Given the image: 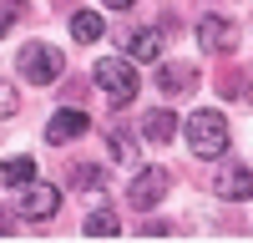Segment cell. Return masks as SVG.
Segmentation results:
<instances>
[{
    "label": "cell",
    "instance_id": "obj_13",
    "mask_svg": "<svg viewBox=\"0 0 253 243\" xmlns=\"http://www.w3.org/2000/svg\"><path fill=\"white\" fill-rule=\"evenodd\" d=\"M86 233L91 238H112V233H122V223H117L112 208H96V213H86Z\"/></svg>",
    "mask_w": 253,
    "mask_h": 243
},
{
    "label": "cell",
    "instance_id": "obj_18",
    "mask_svg": "<svg viewBox=\"0 0 253 243\" xmlns=\"http://www.w3.org/2000/svg\"><path fill=\"white\" fill-rule=\"evenodd\" d=\"M15 20H20V0H0V36H5Z\"/></svg>",
    "mask_w": 253,
    "mask_h": 243
},
{
    "label": "cell",
    "instance_id": "obj_6",
    "mask_svg": "<svg viewBox=\"0 0 253 243\" xmlns=\"http://www.w3.org/2000/svg\"><path fill=\"white\" fill-rule=\"evenodd\" d=\"M198 40H203L208 56H233L238 51V26L228 15H203L198 20Z\"/></svg>",
    "mask_w": 253,
    "mask_h": 243
},
{
    "label": "cell",
    "instance_id": "obj_15",
    "mask_svg": "<svg viewBox=\"0 0 253 243\" xmlns=\"http://www.w3.org/2000/svg\"><path fill=\"white\" fill-rule=\"evenodd\" d=\"M107 152H112V162H137V142L126 132H107Z\"/></svg>",
    "mask_w": 253,
    "mask_h": 243
},
{
    "label": "cell",
    "instance_id": "obj_11",
    "mask_svg": "<svg viewBox=\"0 0 253 243\" xmlns=\"http://www.w3.org/2000/svg\"><path fill=\"white\" fill-rule=\"evenodd\" d=\"M162 56V31H132L126 36V61H157Z\"/></svg>",
    "mask_w": 253,
    "mask_h": 243
},
{
    "label": "cell",
    "instance_id": "obj_9",
    "mask_svg": "<svg viewBox=\"0 0 253 243\" xmlns=\"http://www.w3.org/2000/svg\"><path fill=\"white\" fill-rule=\"evenodd\" d=\"M157 86H162L167 96H187V91L198 86V66H193V61H162Z\"/></svg>",
    "mask_w": 253,
    "mask_h": 243
},
{
    "label": "cell",
    "instance_id": "obj_8",
    "mask_svg": "<svg viewBox=\"0 0 253 243\" xmlns=\"http://www.w3.org/2000/svg\"><path fill=\"white\" fill-rule=\"evenodd\" d=\"M91 132V117L86 112H76V107H61V112H51V122H46V142H76V137H86Z\"/></svg>",
    "mask_w": 253,
    "mask_h": 243
},
{
    "label": "cell",
    "instance_id": "obj_2",
    "mask_svg": "<svg viewBox=\"0 0 253 243\" xmlns=\"http://www.w3.org/2000/svg\"><path fill=\"white\" fill-rule=\"evenodd\" d=\"M20 66V81H31V86H51V81H61V71H66V61H61L56 46H46V40H26L15 56Z\"/></svg>",
    "mask_w": 253,
    "mask_h": 243
},
{
    "label": "cell",
    "instance_id": "obj_19",
    "mask_svg": "<svg viewBox=\"0 0 253 243\" xmlns=\"http://www.w3.org/2000/svg\"><path fill=\"white\" fill-rule=\"evenodd\" d=\"M137 0H107V10H132Z\"/></svg>",
    "mask_w": 253,
    "mask_h": 243
},
{
    "label": "cell",
    "instance_id": "obj_3",
    "mask_svg": "<svg viewBox=\"0 0 253 243\" xmlns=\"http://www.w3.org/2000/svg\"><path fill=\"white\" fill-rule=\"evenodd\" d=\"M182 127H187V147H193L198 157H223V147H228V122H223V112L203 107V112L187 117Z\"/></svg>",
    "mask_w": 253,
    "mask_h": 243
},
{
    "label": "cell",
    "instance_id": "obj_14",
    "mask_svg": "<svg viewBox=\"0 0 253 243\" xmlns=\"http://www.w3.org/2000/svg\"><path fill=\"white\" fill-rule=\"evenodd\" d=\"M71 36L76 40H101V15L96 10H76L71 15Z\"/></svg>",
    "mask_w": 253,
    "mask_h": 243
},
{
    "label": "cell",
    "instance_id": "obj_17",
    "mask_svg": "<svg viewBox=\"0 0 253 243\" xmlns=\"http://www.w3.org/2000/svg\"><path fill=\"white\" fill-rule=\"evenodd\" d=\"M15 112H20V91L10 81H0V117H15Z\"/></svg>",
    "mask_w": 253,
    "mask_h": 243
},
{
    "label": "cell",
    "instance_id": "obj_5",
    "mask_svg": "<svg viewBox=\"0 0 253 243\" xmlns=\"http://www.w3.org/2000/svg\"><path fill=\"white\" fill-rule=\"evenodd\" d=\"M167 188H172V172L167 167H142L132 177V188H126V198H132L137 213H147V208H157V202L167 198Z\"/></svg>",
    "mask_w": 253,
    "mask_h": 243
},
{
    "label": "cell",
    "instance_id": "obj_4",
    "mask_svg": "<svg viewBox=\"0 0 253 243\" xmlns=\"http://www.w3.org/2000/svg\"><path fill=\"white\" fill-rule=\"evenodd\" d=\"M61 208V188H51V182H20V202H15V213L20 218H31V223H46L51 213Z\"/></svg>",
    "mask_w": 253,
    "mask_h": 243
},
{
    "label": "cell",
    "instance_id": "obj_12",
    "mask_svg": "<svg viewBox=\"0 0 253 243\" xmlns=\"http://www.w3.org/2000/svg\"><path fill=\"white\" fill-rule=\"evenodd\" d=\"M31 177H36V157L15 152V157L0 162V182H5V188H20V182H31Z\"/></svg>",
    "mask_w": 253,
    "mask_h": 243
},
{
    "label": "cell",
    "instance_id": "obj_10",
    "mask_svg": "<svg viewBox=\"0 0 253 243\" xmlns=\"http://www.w3.org/2000/svg\"><path fill=\"white\" fill-rule=\"evenodd\" d=\"M142 137H147V142H172V137H177V117L167 112V107L142 112Z\"/></svg>",
    "mask_w": 253,
    "mask_h": 243
},
{
    "label": "cell",
    "instance_id": "obj_1",
    "mask_svg": "<svg viewBox=\"0 0 253 243\" xmlns=\"http://www.w3.org/2000/svg\"><path fill=\"white\" fill-rule=\"evenodd\" d=\"M91 81H96V91L107 96L112 107H126V101L137 96V66L126 56H101L91 66Z\"/></svg>",
    "mask_w": 253,
    "mask_h": 243
},
{
    "label": "cell",
    "instance_id": "obj_16",
    "mask_svg": "<svg viewBox=\"0 0 253 243\" xmlns=\"http://www.w3.org/2000/svg\"><path fill=\"white\" fill-rule=\"evenodd\" d=\"M71 182H76V188H107V172H101L96 162H76V167H71Z\"/></svg>",
    "mask_w": 253,
    "mask_h": 243
},
{
    "label": "cell",
    "instance_id": "obj_7",
    "mask_svg": "<svg viewBox=\"0 0 253 243\" xmlns=\"http://www.w3.org/2000/svg\"><path fill=\"white\" fill-rule=\"evenodd\" d=\"M213 193H218L223 202H243V198H253V167H248V162H223L218 177H213Z\"/></svg>",
    "mask_w": 253,
    "mask_h": 243
},
{
    "label": "cell",
    "instance_id": "obj_20",
    "mask_svg": "<svg viewBox=\"0 0 253 243\" xmlns=\"http://www.w3.org/2000/svg\"><path fill=\"white\" fill-rule=\"evenodd\" d=\"M243 96H248V101H253V86H248V91H243Z\"/></svg>",
    "mask_w": 253,
    "mask_h": 243
}]
</instances>
